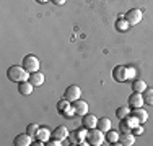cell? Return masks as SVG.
<instances>
[{
	"label": "cell",
	"instance_id": "6da1fadb",
	"mask_svg": "<svg viewBox=\"0 0 153 146\" xmlns=\"http://www.w3.org/2000/svg\"><path fill=\"white\" fill-rule=\"evenodd\" d=\"M135 73H137L135 68L130 67V65H117L112 70V78L119 83H126L129 80L135 78Z\"/></svg>",
	"mask_w": 153,
	"mask_h": 146
},
{
	"label": "cell",
	"instance_id": "7a4b0ae2",
	"mask_svg": "<svg viewBox=\"0 0 153 146\" xmlns=\"http://www.w3.org/2000/svg\"><path fill=\"white\" fill-rule=\"evenodd\" d=\"M7 78H8L10 81L21 83V81H28V80H30V73L25 70L23 67H20V65H12V67L7 70Z\"/></svg>",
	"mask_w": 153,
	"mask_h": 146
},
{
	"label": "cell",
	"instance_id": "3957f363",
	"mask_svg": "<svg viewBox=\"0 0 153 146\" xmlns=\"http://www.w3.org/2000/svg\"><path fill=\"white\" fill-rule=\"evenodd\" d=\"M104 140H106V138H104V131H101L100 128L86 130V143H88V145L100 146V145H103Z\"/></svg>",
	"mask_w": 153,
	"mask_h": 146
},
{
	"label": "cell",
	"instance_id": "277c9868",
	"mask_svg": "<svg viewBox=\"0 0 153 146\" xmlns=\"http://www.w3.org/2000/svg\"><path fill=\"white\" fill-rule=\"evenodd\" d=\"M138 120H137V117L135 115H127V117H124V119H121V123H119V130L122 131V133H129V131H132L134 127H137L138 125Z\"/></svg>",
	"mask_w": 153,
	"mask_h": 146
},
{
	"label": "cell",
	"instance_id": "5b68a950",
	"mask_svg": "<svg viewBox=\"0 0 153 146\" xmlns=\"http://www.w3.org/2000/svg\"><path fill=\"white\" fill-rule=\"evenodd\" d=\"M23 68L26 70L28 73H33V72H38L39 70V58L36 55H25L23 57Z\"/></svg>",
	"mask_w": 153,
	"mask_h": 146
},
{
	"label": "cell",
	"instance_id": "8992f818",
	"mask_svg": "<svg viewBox=\"0 0 153 146\" xmlns=\"http://www.w3.org/2000/svg\"><path fill=\"white\" fill-rule=\"evenodd\" d=\"M57 112H59V114H62V115H65L67 119H72V115H75L74 109H72L70 101H67L65 97L57 102Z\"/></svg>",
	"mask_w": 153,
	"mask_h": 146
},
{
	"label": "cell",
	"instance_id": "52a82bcc",
	"mask_svg": "<svg viewBox=\"0 0 153 146\" xmlns=\"http://www.w3.org/2000/svg\"><path fill=\"white\" fill-rule=\"evenodd\" d=\"M142 16H143V13H142V10H138V8H132V10H129V12L126 13V21L130 24V26H135V24H138L142 21Z\"/></svg>",
	"mask_w": 153,
	"mask_h": 146
},
{
	"label": "cell",
	"instance_id": "ba28073f",
	"mask_svg": "<svg viewBox=\"0 0 153 146\" xmlns=\"http://www.w3.org/2000/svg\"><path fill=\"white\" fill-rule=\"evenodd\" d=\"M80 96H82V89H80V86H76V85L68 86L67 89L64 91V97H65L67 101H70V102L80 99Z\"/></svg>",
	"mask_w": 153,
	"mask_h": 146
},
{
	"label": "cell",
	"instance_id": "9c48e42d",
	"mask_svg": "<svg viewBox=\"0 0 153 146\" xmlns=\"http://www.w3.org/2000/svg\"><path fill=\"white\" fill-rule=\"evenodd\" d=\"M72 109H74L75 115L83 117V115L88 114V102H85V101H82V99H76V101L72 102Z\"/></svg>",
	"mask_w": 153,
	"mask_h": 146
},
{
	"label": "cell",
	"instance_id": "30bf717a",
	"mask_svg": "<svg viewBox=\"0 0 153 146\" xmlns=\"http://www.w3.org/2000/svg\"><path fill=\"white\" fill-rule=\"evenodd\" d=\"M143 96H142V93H132L129 96V99H127V105L132 109H137V107H143Z\"/></svg>",
	"mask_w": 153,
	"mask_h": 146
},
{
	"label": "cell",
	"instance_id": "8fae6325",
	"mask_svg": "<svg viewBox=\"0 0 153 146\" xmlns=\"http://www.w3.org/2000/svg\"><path fill=\"white\" fill-rule=\"evenodd\" d=\"M82 125H83V128H86V130L96 128V125H98V117L93 115V114L83 115V117H82Z\"/></svg>",
	"mask_w": 153,
	"mask_h": 146
},
{
	"label": "cell",
	"instance_id": "7c38bea8",
	"mask_svg": "<svg viewBox=\"0 0 153 146\" xmlns=\"http://www.w3.org/2000/svg\"><path fill=\"white\" fill-rule=\"evenodd\" d=\"M13 145L15 146H30V145H33V136L28 133L16 135L15 140H13Z\"/></svg>",
	"mask_w": 153,
	"mask_h": 146
},
{
	"label": "cell",
	"instance_id": "4fadbf2b",
	"mask_svg": "<svg viewBox=\"0 0 153 146\" xmlns=\"http://www.w3.org/2000/svg\"><path fill=\"white\" fill-rule=\"evenodd\" d=\"M134 143H135V135H134L132 131L119 135V145H122V146H132Z\"/></svg>",
	"mask_w": 153,
	"mask_h": 146
},
{
	"label": "cell",
	"instance_id": "5bb4252c",
	"mask_svg": "<svg viewBox=\"0 0 153 146\" xmlns=\"http://www.w3.org/2000/svg\"><path fill=\"white\" fill-rule=\"evenodd\" d=\"M30 81L33 86H41V85H44V75L39 70L33 72V73H30Z\"/></svg>",
	"mask_w": 153,
	"mask_h": 146
},
{
	"label": "cell",
	"instance_id": "9a60e30c",
	"mask_svg": "<svg viewBox=\"0 0 153 146\" xmlns=\"http://www.w3.org/2000/svg\"><path fill=\"white\" fill-rule=\"evenodd\" d=\"M34 140H41V141H44V143H47V141L51 140L49 128H47V127H39V130H38V133H36Z\"/></svg>",
	"mask_w": 153,
	"mask_h": 146
},
{
	"label": "cell",
	"instance_id": "2e32d148",
	"mask_svg": "<svg viewBox=\"0 0 153 146\" xmlns=\"http://www.w3.org/2000/svg\"><path fill=\"white\" fill-rule=\"evenodd\" d=\"M33 88H34V86L31 85L30 80H28V81L18 83V91H20V94H25V96H28V94L33 93Z\"/></svg>",
	"mask_w": 153,
	"mask_h": 146
},
{
	"label": "cell",
	"instance_id": "e0dca14e",
	"mask_svg": "<svg viewBox=\"0 0 153 146\" xmlns=\"http://www.w3.org/2000/svg\"><path fill=\"white\" fill-rule=\"evenodd\" d=\"M132 115H135L137 117V120L140 123H145L148 120V112L147 111H143L142 107H137V109H134L132 111Z\"/></svg>",
	"mask_w": 153,
	"mask_h": 146
},
{
	"label": "cell",
	"instance_id": "ac0fdd59",
	"mask_svg": "<svg viewBox=\"0 0 153 146\" xmlns=\"http://www.w3.org/2000/svg\"><path fill=\"white\" fill-rule=\"evenodd\" d=\"M145 89H147V83H145L143 80L135 78L132 81V91H134V93H143Z\"/></svg>",
	"mask_w": 153,
	"mask_h": 146
},
{
	"label": "cell",
	"instance_id": "d6986e66",
	"mask_svg": "<svg viewBox=\"0 0 153 146\" xmlns=\"http://www.w3.org/2000/svg\"><path fill=\"white\" fill-rule=\"evenodd\" d=\"M96 128H100L101 131H104V133H106L108 130H111V120H109L108 117H101V119H98Z\"/></svg>",
	"mask_w": 153,
	"mask_h": 146
},
{
	"label": "cell",
	"instance_id": "ffe728a7",
	"mask_svg": "<svg viewBox=\"0 0 153 146\" xmlns=\"http://www.w3.org/2000/svg\"><path fill=\"white\" fill-rule=\"evenodd\" d=\"M52 136L57 138V140H65V138L68 136V130L65 128V127H57V128L52 131Z\"/></svg>",
	"mask_w": 153,
	"mask_h": 146
},
{
	"label": "cell",
	"instance_id": "44dd1931",
	"mask_svg": "<svg viewBox=\"0 0 153 146\" xmlns=\"http://www.w3.org/2000/svg\"><path fill=\"white\" fill-rule=\"evenodd\" d=\"M142 96H143V102L147 105H153V88L152 89H145L143 93H142Z\"/></svg>",
	"mask_w": 153,
	"mask_h": 146
},
{
	"label": "cell",
	"instance_id": "7402d4cb",
	"mask_svg": "<svg viewBox=\"0 0 153 146\" xmlns=\"http://www.w3.org/2000/svg\"><path fill=\"white\" fill-rule=\"evenodd\" d=\"M106 140L109 141V143H119V135L117 131H112V130H108L106 131Z\"/></svg>",
	"mask_w": 153,
	"mask_h": 146
},
{
	"label": "cell",
	"instance_id": "603a6c76",
	"mask_svg": "<svg viewBox=\"0 0 153 146\" xmlns=\"http://www.w3.org/2000/svg\"><path fill=\"white\" fill-rule=\"evenodd\" d=\"M129 114H130L129 105H122V107H117V111H116V117H117V119H124V117H127Z\"/></svg>",
	"mask_w": 153,
	"mask_h": 146
},
{
	"label": "cell",
	"instance_id": "cb8c5ba5",
	"mask_svg": "<svg viewBox=\"0 0 153 146\" xmlns=\"http://www.w3.org/2000/svg\"><path fill=\"white\" fill-rule=\"evenodd\" d=\"M116 26H117V29L122 32V31H127V28H129L130 24L126 21V18H119V20L116 21Z\"/></svg>",
	"mask_w": 153,
	"mask_h": 146
},
{
	"label": "cell",
	"instance_id": "d4e9b609",
	"mask_svg": "<svg viewBox=\"0 0 153 146\" xmlns=\"http://www.w3.org/2000/svg\"><path fill=\"white\" fill-rule=\"evenodd\" d=\"M39 130V125H36V123H30V125L26 127V133L31 135L33 138H36V133H38Z\"/></svg>",
	"mask_w": 153,
	"mask_h": 146
},
{
	"label": "cell",
	"instance_id": "484cf974",
	"mask_svg": "<svg viewBox=\"0 0 153 146\" xmlns=\"http://www.w3.org/2000/svg\"><path fill=\"white\" fill-rule=\"evenodd\" d=\"M46 145H49V146H60V145H62V140H57V138H54V136H52Z\"/></svg>",
	"mask_w": 153,
	"mask_h": 146
},
{
	"label": "cell",
	"instance_id": "4316f807",
	"mask_svg": "<svg viewBox=\"0 0 153 146\" xmlns=\"http://www.w3.org/2000/svg\"><path fill=\"white\" fill-rule=\"evenodd\" d=\"M132 133H134V135H142V133H143V127H142V123H138L137 127H134V128H132Z\"/></svg>",
	"mask_w": 153,
	"mask_h": 146
},
{
	"label": "cell",
	"instance_id": "83f0119b",
	"mask_svg": "<svg viewBox=\"0 0 153 146\" xmlns=\"http://www.w3.org/2000/svg\"><path fill=\"white\" fill-rule=\"evenodd\" d=\"M51 2H52L54 5H59V7H60V5H64V3L67 2V0H51Z\"/></svg>",
	"mask_w": 153,
	"mask_h": 146
},
{
	"label": "cell",
	"instance_id": "f1b7e54d",
	"mask_svg": "<svg viewBox=\"0 0 153 146\" xmlns=\"http://www.w3.org/2000/svg\"><path fill=\"white\" fill-rule=\"evenodd\" d=\"M36 2H38V3H47L49 0H36Z\"/></svg>",
	"mask_w": 153,
	"mask_h": 146
}]
</instances>
